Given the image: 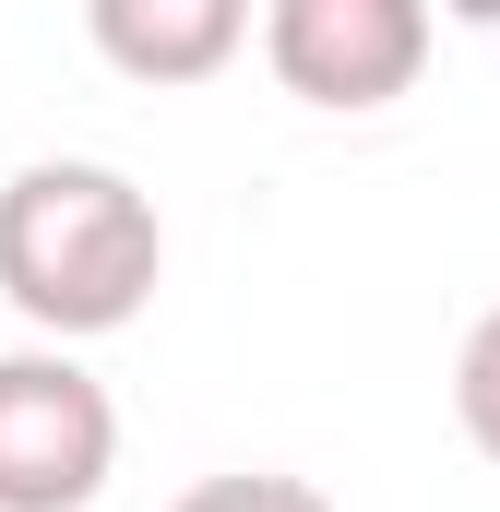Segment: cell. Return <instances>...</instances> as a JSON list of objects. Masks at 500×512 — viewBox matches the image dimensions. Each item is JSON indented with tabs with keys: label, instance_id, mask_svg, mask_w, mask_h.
I'll return each instance as SVG.
<instances>
[{
	"label": "cell",
	"instance_id": "1",
	"mask_svg": "<svg viewBox=\"0 0 500 512\" xmlns=\"http://www.w3.org/2000/svg\"><path fill=\"white\" fill-rule=\"evenodd\" d=\"M167 274V227L143 203V179L96 155H36L0 179V298L48 334V346H96L143 322Z\"/></svg>",
	"mask_w": 500,
	"mask_h": 512
},
{
	"label": "cell",
	"instance_id": "2",
	"mask_svg": "<svg viewBox=\"0 0 500 512\" xmlns=\"http://www.w3.org/2000/svg\"><path fill=\"white\" fill-rule=\"evenodd\" d=\"M120 477V405L72 346L0 358V512H84Z\"/></svg>",
	"mask_w": 500,
	"mask_h": 512
},
{
	"label": "cell",
	"instance_id": "3",
	"mask_svg": "<svg viewBox=\"0 0 500 512\" xmlns=\"http://www.w3.org/2000/svg\"><path fill=\"white\" fill-rule=\"evenodd\" d=\"M441 0H262V60L298 108H393L417 96Z\"/></svg>",
	"mask_w": 500,
	"mask_h": 512
},
{
	"label": "cell",
	"instance_id": "4",
	"mask_svg": "<svg viewBox=\"0 0 500 512\" xmlns=\"http://www.w3.org/2000/svg\"><path fill=\"white\" fill-rule=\"evenodd\" d=\"M84 36L131 84H215L250 48V0H84Z\"/></svg>",
	"mask_w": 500,
	"mask_h": 512
},
{
	"label": "cell",
	"instance_id": "5",
	"mask_svg": "<svg viewBox=\"0 0 500 512\" xmlns=\"http://www.w3.org/2000/svg\"><path fill=\"white\" fill-rule=\"evenodd\" d=\"M453 417H465V441L500 465V310H477V334L453 358Z\"/></svg>",
	"mask_w": 500,
	"mask_h": 512
},
{
	"label": "cell",
	"instance_id": "6",
	"mask_svg": "<svg viewBox=\"0 0 500 512\" xmlns=\"http://www.w3.org/2000/svg\"><path fill=\"white\" fill-rule=\"evenodd\" d=\"M167 512H334L310 477H274V465H250V477H203V489H179Z\"/></svg>",
	"mask_w": 500,
	"mask_h": 512
},
{
	"label": "cell",
	"instance_id": "7",
	"mask_svg": "<svg viewBox=\"0 0 500 512\" xmlns=\"http://www.w3.org/2000/svg\"><path fill=\"white\" fill-rule=\"evenodd\" d=\"M441 12H453V24H500V0H441Z\"/></svg>",
	"mask_w": 500,
	"mask_h": 512
}]
</instances>
